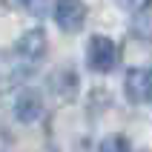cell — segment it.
Returning <instances> with one entry per match:
<instances>
[{"label":"cell","instance_id":"cell-1","mask_svg":"<svg viewBox=\"0 0 152 152\" xmlns=\"http://www.w3.org/2000/svg\"><path fill=\"white\" fill-rule=\"evenodd\" d=\"M86 63H89V69L101 72V75L112 72L115 63H118V46L106 34H95L89 40V46H86Z\"/></svg>","mask_w":152,"mask_h":152},{"label":"cell","instance_id":"cell-2","mask_svg":"<svg viewBox=\"0 0 152 152\" xmlns=\"http://www.w3.org/2000/svg\"><path fill=\"white\" fill-rule=\"evenodd\" d=\"M126 98L132 103H149L152 101V66H135L126 72L124 80Z\"/></svg>","mask_w":152,"mask_h":152},{"label":"cell","instance_id":"cell-3","mask_svg":"<svg viewBox=\"0 0 152 152\" xmlns=\"http://www.w3.org/2000/svg\"><path fill=\"white\" fill-rule=\"evenodd\" d=\"M55 20L63 32H80L86 23L83 0H55Z\"/></svg>","mask_w":152,"mask_h":152},{"label":"cell","instance_id":"cell-4","mask_svg":"<svg viewBox=\"0 0 152 152\" xmlns=\"http://www.w3.org/2000/svg\"><path fill=\"white\" fill-rule=\"evenodd\" d=\"M12 112H15L17 121H23V124H34V121L43 115V98L34 92V89H23V92L15 95Z\"/></svg>","mask_w":152,"mask_h":152},{"label":"cell","instance_id":"cell-5","mask_svg":"<svg viewBox=\"0 0 152 152\" xmlns=\"http://www.w3.org/2000/svg\"><path fill=\"white\" fill-rule=\"evenodd\" d=\"M15 52H17V58L26 60V63L43 60V55H46V34H43L40 29H29V32L15 43Z\"/></svg>","mask_w":152,"mask_h":152},{"label":"cell","instance_id":"cell-6","mask_svg":"<svg viewBox=\"0 0 152 152\" xmlns=\"http://www.w3.org/2000/svg\"><path fill=\"white\" fill-rule=\"evenodd\" d=\"M49 92L55 95L60 103L72 101L75 92H77V75L72 72V69H58V72L49 77Z\"/></svg>","mask_w":152,"mask_h":152},{"label":"cell","instance_id":"cell-7","mask_svg":"<svg viewBox=\"0 0 152 152\" xmlns=\"http://www.w3.org/2000/svg\"><path fill=\"white\" fill-rule=\"evenodd\" d=\"M101 152H132V146L124 135H109V138H103Z\"/></svg>","mask_w":152,"mask_h":152},{"label":"cell","instance_id":"cell-8","mask_svg":"<svg viewBox=\"0 0 152 152\" xmlns=\"http://www.w3.org/2000/svg\"><path fill=\"white\" fill-rule=\"evenodd\" d=\"M49 3L52 0H17L20 9H26V12H32V15H37V17L49 12Z\"/></svg>","mask_w":152,"mask_h":152},{"label":"cell","instance_id":"cell-9","mask_svg":"<svg viewBox=\"0 0 152 152\" xmlns=\"http://www.w3.org/2000/svg\"><path fill=\"white\" fill-rule=\"evenodd\" d=\"M9 146H12V132H9V129L0 124V152H6Z\"/></svg>","mask_w":152,"mask_h":152},{"label":"cell","instance_id":"cell-10","mask_svg":"<svg viewBox=\"0 0 152 152\" xmlns=\"http://www.w3.org/2000/svg\"><path fill=\"white\" fill-rule=\"evenodd\" d=\"M121 3H126L129 9H146V6H152V0H121Z\"/></svg>","mask_w":152,"mask_h":152}]
</instances>
